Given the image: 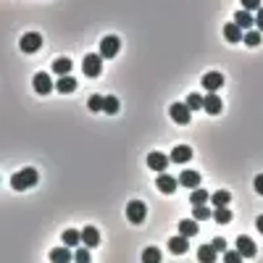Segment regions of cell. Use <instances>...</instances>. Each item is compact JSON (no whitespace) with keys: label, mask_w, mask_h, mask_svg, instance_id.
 Returning a JSON list of instances; mask_svg holds the SVG:
<instances>
[{"label":"cell","mask_w":263,"mask_h":263,"mask_svg":"<svg viewBox=\"0 0 263 263\" xmlns=\"http://www.w3.org/2000/svg\"><path fill=\"white\" fill-rule=\"evenodd\" d=\"M119 48H121V40H119L116 34L103 37V42H100V55H103V61H106V58H116Z\"/></svg>","instance_id":"cell-3"},{"label":"cell","mask_w":263,"mask_h":263,"mask_svg":"<svg viewBox=\"0 0 263 263\" xmlns=\"http://www.w3.org/2000/svg\"><path fill=\"white\" fill-rule=\"evenodd\" d=\"M208 200H211V195L205 192L203 187H195L192 195H190V203H192V205H203V203H208Z\"/></svg>","instance_id":"cell-26"},{"label":"cell","mask_w":263,"mask_h":263,"mask_svg":"<svg viewBox=\"0 0 263 263\" xmlns=\"http://www.w3.org/2000/svg\"><path fill=\"white\" fill-rule=\"evenodd\" d=\"M221 84H224V77H221L219 71H208V74L203 77V87L208 90V92H219Z\"/></svg>","instance_id":"cell-13"},{"label":"cell","mask_w":263,"mask_h":263,"mask_svg":"<svg viewBox=\"0 0 263 263\" xmlns=\"http://www.w3.org/2000/svg\"><path fill=\"white\" fill-rule=\"evenodd\" d=\"M216 256H219V250H216L213 245H203L200 250H197V261H203V263H213Z\"/></svg>","instance_id":"cell-21"},{"label":"cell","mask_w":263,"mask_h":263,"mask_svg":"<svg viewBox=\"0 0 263 263\" xmlns=\"http://www.w3.org/2000/svg\"><path fill=\"white\" fill-rule=\"evenodd\" d=\"M187 240H190V237H184V234H179V237H171V240H168V250L176 253V256H182V253L190 248V242H187Z\"/></svg>","instance_id":"cell-17"},{"label":"cell","mask_w":263,"mask_h":263,"mask_svg":"<svg viewBox=\"0 0 263 263\" xmlns=\"http://www.w3.org/2000/svg\"><path fill=\"white\" fill-rule=\"evenodd\" d=\"M18 48H21L24 53H37V50L42 48V37L37 34V32H26L21 37V42H18Z\"/></svg>","instance_id":"cell-5"},{"label":"cell","mask_w":263,"mask_h":263,"mask_svg":"<svg viewBox=\"0 0 263 263\" xmlns=\"http://www.w3.org/2000/svg\"><path fill=\"white\" fill-rule=\"evenodd\" d=\"M253 18H256V29H261V32H263V5L256 11V16H253Z\"/></svg>","instance_id":"cell-37"},{"label":"cell","mask_w":263,"mask_h":263,"mask_svg":"<svg viewBox=\"0 0 263 263\" xmlns=\"http://www.w3.org/2000/svg\"><path fill=\"white\" fill-rule=\"evenodd\" d=\"M179 184H182V187H190V190H195V187H200V174L192 171V168H184V171L179 174Z\"/></svg>","instance_id":"cell-14"},{"label":"cell","mask_w":263,"mask_h":263,"mask_svg":"<svg viewBox=\"0 0 263 263\" xmlns=\"http://www.w3.org/2000/svg\"><path fill=\"white\" fill-rule=\"evenodd\" d=\"M50 261H53V263H66V261H71L69 245H66V248H55V250L50 253Z\"/></svg>","instance_id":"cell-25"},{"label":"cell","mask_w":263,"mask_h":263,"mask_svg":"<svg viewBox=\"0 0 263 263\" xmlns=\"http://www.w3.org/2000/svg\"><path fill=\"white\" fill-rule=\"evenodd\" d=\"M211 245H213L216 250H219V253H221V250H227V240H224V237H216V240L211 242Z\"/></svg>","instance_id":"cell-38"},{"label":"cell","mask_w":263,"mask_h":263,"mask_svg":"<svg viewBox=\"0 0 263 263\" xmlns=\"http://www.w3.org/2000/svg\"><path fill=\"white\" fill-rule=\"evenodd\" d=\"M50 90H53V82H50L48 74H45V71L34 74V92H37V95H50Z\"/></svg>","instance_id":"cell-12"},{"label":"cell","mask_w":263,"mask_h":263,"mask_svg":"<svg viewBox=\"0 0 263 263\" xmlns=\"http://www.w3.org/2000/svg\"><path fill=\"white\" fill-rule=\"evenodd\" d=\"M71 69H74L71 58H58V61H53V74H58V77H63V74H71Z\"/></svg>","instance_id":"cell-22"},{"label":"cell","mask_w":263,"mask_h":263,"mask_svg":"<svg viewBox=\"0 0 263 263\" xmlns=\"http://www.w3.org/2000/svg\"><path fill=\"white\" fill-rule=\"evenodd\" d=\"M82 242L87 248H98V242H100V232L95 227H84L82 229Z\"/></svg>","instance_id":"cell-15"},{"label":"cell","mask_w":263,"mask_h":263,"mask_svg":"<svg viewBox=\"0 0 263 263\" xmlns=\"http://www.w3.org/2000/svg\"><path fill=\"white\" fill-rule=\"evenodd\" d=\"M237 250H240V256L242 258H256V242H253L248 234H242V237H237Z\"/></svg>","instance_id":"cell-9"},{"label":"cell","mask_w":263,"mask_h":263,"mask_svg":"<svg viewBox=\"0 0 263 263\" xmlns=\"http://www.w3.org/2000/svg\"><path fill=\"white\" fill-rule=\"evenodd\" d=\"M168 163H171V158H168V155H163V153H158V150H155V153H150V155H147V166L153 168V171H158V174H161V171H166V168H168Z\"/></svg>","instance_id":"cell-7"},{"label":"cell","mask_w":263,"mask_h":263,"mask_svg":"<svg viewBox=\"0 0 263 263\" xmlns=\"http://www.w3.org/2000/svg\"><path fill=\"white\" fill-rule=\"evenodd\" d=\"M158 190H161L163 195H171L174 190H176V187H179V179H174V176H168L166 171H161V174H158Z\"/></svg>","instance_id":"cell-11"},{"label":"cell","mask_w":263,"mask_h":263,"mask_svg":"<svg viewBox=\"0 0 263 263\" xmlns=\"http://www.w3.org/2000/svg\"><path fill=\"white\" fill-rule=\"evenodd\" d=\"M253 187H256V192H258V195H263V174H258V176H256Z\"/></svg>","instance_id":"cell-39"},{"label":"cell","mask_w":263,"mask_h":263,"mask_svg":"<svg viewBox=\"0 0 263 263\" xmlns=\"http://www.w3.org/2000/svg\"><path fill=\"white\" fill-rule=\"evenodd\" d=\"M168 158H171V163H190L192 161V147L190 145H176Z\"/></svg>","instance_id":"cell-8"},{"label":"cell","mask_w":263,"mask_h":263,"mask_svg":"<svg viewBox=\"0 0 263 263\" xmlns=\"http://www.w3.org/2000/svg\"><path fill=\"white\" fill-rule=\"evenodd\" d=\"M74 258H77L79 263H87V261H90V250H87V245H84L82 250H77V256H74Z\"/></svg>","instance_id":"cell-36"},{"label":"cell","mask_w":263,"mask_h":263,"mask_svg":"<svg viewBox=\"0 0 263 263\" xmlns=\"http://www.w3.org/2000/svg\"><path fill=\"white\" fill-rule=\"evenodd\" d=\"M197 219H184V221H179V234H184V237H195L197 234Z\"/></svg>","instance_id":"cell-19"},{"label":"cell","mask_w":263,"mask_h":263,"mask_svg":"<svg viewBox=\"0 0 263 263\" xmlns=\"http://www.w3.org/2000/svg\"><path fill=\"white\" fill-rule=\"evenodd\" d=\"M142 261L145 263H158V261H161V250H158V248H147L142 253Z\"/></svg>","instance_id":"cell-31"},{"label":"cell","mask_w":263,"mask_h":263,"mask_svg":"<svg viewBox=\"0 0 263 263\" xmlns=\"http://www.w3.org/2000/svg\"><path fill=\"white\" fill-rule=\"evenodd\" d=\"M242 8H245V11H258L261 0H242Z\"/></svg>","instance_id":"cell-35"},{"label":"cell","mask_w":263,"mask_h":263,"mask_svg":"<svg viewBox=\"0 0 263 263\" xmlns=\"http://www.w3.org/2000/svg\"><path fill=\"white\" fill-rule=\"evenodd\" d=\"M37 184V171L34 168H21V171H16L11 176V187L16 192H24V190H29V187Z\"/></svg>","instance_id":"cell-1"},{"label":"cell","mask_w":263,"mask_h":263,"mask_svg":"<svg viewBox=\"0 0 263 263\" xmlns=\"http://www.w3.org/2000/svg\"><path fill=\"white\" fill-rule=\"evenodd\" d=\"M145 216H147V205H145V203L132 200V203L127 205V219H129L132 224H142Z\"/></svg>","instance_id":"cell-4"},{"label":"cell","mask_w":263,"mask_h":263,"mask_svg":"<svg viewBox=\"0 0 263 263\" xmlns=\"http://www.w3.org/2000/svg\"><path fill=\"white\" fill-rule=\"evenodd\" d=\"M234 24H237L240 29H253V26H256V18L250 16V11L242 8V11H237V16H234Z\"/></svg>","instance_id":"cell-16"},{"label":"cell","mask_w":263,"mask_h":263,"mask_svg":"<svg viewBox=\"0 0 263 263\" xmlns=\"http://www.w3.org/2000/svg\"><path fill=\"white\" fill-rule=\"evenodd\" d=\"M192 211H195V219L197 221H205V219H211V216H213V211L208 208V205H192Z\"/></svg>","instance_id":"cell-29"},{"label":"cell","mask_w":263,"mask_h":263,"mask_svg":"<svg viewBox=\"0 0 263 263\" xmlns=\"http://www.w3.org/2000/svg\"><path fill=\"white\" fill-rule=\"evenodd\" d=\"M224 261H227V263H240L242 256H240V250H229L227 256H224Z\"/></svg>","instance_id":"cell-34"},{"label":"cell","mask_w":263,"mask_h":263,"mask_svg":"<svg viewBox=\"0 0 263 263\" xmlns=\"http://www.w3.org/2000/svg\"><path fill=\"white\" fill-rule=\"evenodd\" d=\"M261 40H263V37H261V29H248L245 34H242V42L250 45V48H258Z\"/></svg>","instance_id":"cell-24"},{"label":"cell","mask_w":263,"mask_h":263,"mask_svg":"<svg viewBox=\"0 0 263 263\" xmlns=\"http://www.w3.org/2000/svg\"><path fill=\"white\" fill-rule=\"evenodd\" d=\"M55 90L63 92V95H69V92L77 90V79H71V74H63V77L58 79V84H55Z\"/></svg>","instance_id":"cell-18"},{"label":"cell","mask_w":263,"mask_h":263,"mask_svg":"<svg viewBox=\"0 0 263 263\" xmlns=\"http://www.w3.org/2000/svg\"><path fill=\"white\" fill-rule=\"evenodd\" d=\"M82 71H84V77H100V71H103V55L100 53H90V55H84V61H82Z\"/></svg>","instance_id":"cell-2"},{"label":"cell","mask_w":263,"mask_h":263,"mask_svg":"<svg viewBox=\"0 0 263 263\" xmlns=\"http://www.w3.org/2000/svg\"><path fill=\"white\" fill-rule=\"evenodd\" d=\"M187 108H190V111H200L203 108V98L200 95H197V92H192V95H187Z\"/></svg>","instance_id":"cell-30"},{"label":"cell","mask_w":263,"mask_h":263,"mask_svg":"<svg viewBox=\"0 0 263 263\" xmlns=\"http://www.w3.org/2000/svg\"><path fill=\"white\" fill-rule=\"evenodd\" d=\"M103 111H106V114H119V100L116 98H103Z\"/></svg>","instance_id":"cell-32"},{"label":"cell","mask_w":263,"mask_h":263,"mask_svg":"<svg viewBox=\"0 0 263 263\" xmlns=\"http://www.w3.org/2000/svg\"><path fill=\"white\" fill-rule=\"evenodd\" d=\"M87 106H90V111H103V98L100 95H90Z\"/></svg>","instance_id":"cell-33"},{"label":"cell","mask_w":263,"mask_h":263,"mask_svg":"<svg viewBox=\"0 0 263 263\" xmlns=\"http://www.w3.org/2000/svg\"><path fill=\"white\" fill-rule=\"evenodd\" d=\"M224 37H227V42H232V45H234V42H240V40H242V29L232 21V24L224 26Z\"/></svg>","instance_id":"cell-20"},{"label":"cell","mask_w":263,"mask_h":263,"mask_svg":"<svg viewBox=\"0 0 263 263\" xmlns=\"http://www.w3.org/2000/svg\"><path fill=\"white\" fill-rule=\"evenodd\" d=\"M168 114H171V119L176 124H190V119H192V111L187 108V103H174V106L168 108Z\"/></svg>","instance_id":"cell-6"},{"label":"cell","mask_w":263,"mask_h":263,"mask_svg":"<svg viewBox=\"0 0 263 263\" xmlns=\"http://www.w3.org/2000/svg\"><path fill=\"white\" fill-rule=\"evenodd\" d=\"M211 203L216 205V208H219V205H229V203H232V195H229L227 190H219V192L211 195Z\"/></svg>","instance_id":"cell-27"},{"label":"cell","mask_w":263,"mask_h":263,"mask_svg":"<svg viewBox=\"0 0 263 263\" xmlns=\"http://www.w3.org/2000/svg\"><path fill=\"white\" fill-rule=\"evenodd\" d=\"M79 242H82V232H77V229H66V232H63V245L77 248Z\"/></svg>","instance_id":"cell-23"},{"label":"cell","mask_w":263,"mask_h":263,"mask_svg":"<svg viewBox=\"0 0 263 263\" xmlns=\"http://www.w3.org/2000/svg\"><path fill=\"white\" fill-rule=\"evenodd\" d=\"M213 219L219 221V224H229V221H232V211L227 208V205H219V208H216V213H213Z\"/></svg>","instance_id":"cell-28"},{"label":"cell","mask_w":263,"mask_h":263,"mask_svg":"<svg viewBox=\"0 0 263 263\" xmlns=\"http://www.w3.org/2000/svg\"><path fill=\"white\" fill-rule=\"evenodd\" d=\"M203 108L208 111L211 116H219V114H221V108H224V103H221V98L216 95V92H208V95L203 98Z\"/></svg>","instance_id":"cell-10"},{"label":"cell","mask_w":263,"mask_h":263,"mask_svg":"<svg viewBox=\"0 0 263 263\" xmlns=\"http://www.w3.org/2000/svg\"><path fill=\"white\" fill-rule=\"evenodd\" d=\"M256 227H258V232H261V234H263V213H261V216H258V221H256Z\"/></svg>","instance_id":"cell-40"}]
</instances>
